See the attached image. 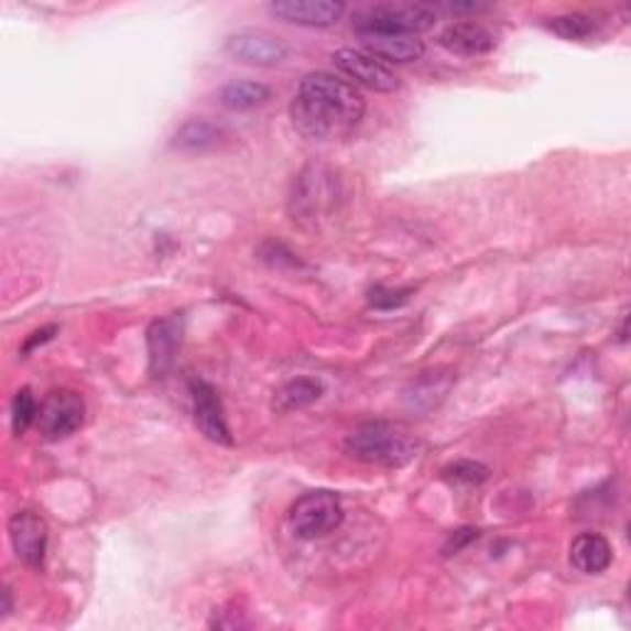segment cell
I'll return each instance as SVG.
<instances>
[{
	"label": "cell",
	"mask_w": 631,
	"mask_h": 631,
	"mask_svg": "<svg viewBox=\"0 0 631 631\" xmlns=\"http://www.w3.org/2000/svg\"><path fill=\"white\" fill-rule=\"evenodd\" d=\"M340 181L326 165H308L294 181L289 195V215L304 227H316L328 215H334L340 203Z\"/></svg>",
	"instance_id": "cell-3"
},
{
	"label": "cell",
	"mask_w": 631,
	"mask_h": 631,
	"mask_svg": "<svg viewBox=\"0 0 631 631\" xmlns=\"http://www.w3.org/2000/svg\"><path fill=\"white\" fill-rule=\"evenodd\" d=\"M407 294L410 292H392V289L376 286L370 292V304L376 308H395V306L407 302Z\"/></svg>",
	"instance_id": "cell-22"
},
{
	"label": "cell",
	"mask_w": 631,
	"mask_h": 631,
	"mask_svg": "<svg viewBox=\"0 0 631 631\" xmlns=\"http://www.w3.org/2000/svg\"><path fill=\"white\" fill-rule=\"evenodd\" d=\"M344 10V3H334V0H274L269 3V13L274 18L302 28L336 25Z\"/></svg>",
	"instance_id": "cell-12"
},
{
	"label": "cell",
	"mask_w": 631,
	"mask_h": 631,
	"mask_svg": "<svg viewBox=\"0 0 631 631\" xmlns=\"http://www.w3.org/2000/svg\"><path fill=\"white\" fill-rule=\"evenodd\" d=\"M570 563L585 575H602L612 565V545L605 535L583 533L570 545Z\"/></svg>",
	"instance_id": "cell-15"
},
{
	"label": "cell",
	"mask_w": 631,
	"mask_h": 631,
	"mask_svg": "<svg viewBox=\"0 0 631 631\" xmlns=\"http://www.w3.org/2000/svg\"><path fill=\"white\" fill-rule=\"evenodd\" d=\"M37 402L33 398V392L28 388L18 390L15 398H13V432L15 434H25L30 427H33V422H37Z\"/></svg>",
	"instance_id": "cell-21"
},
{
	"label": "cell",
	"mask_w": 631,
	"mask_h": 631,
	"mask_svg": "<svg viewBox=\"0 0 631 631\" xmlns=\"http://www.w3.org/2000/svg\"><path fill=\"white\" fill-rule=\"evenodd\" d=\"M547 28H551L555 35H561L565 40H575V43H579V40L592 37L597 33V23L589 15H585V13L557 15V18L551 20V23H547Z\"/></svg>",
	"instance_id": "cell-19"
},
{
	"label": "cell",
	"mask_w": 631,
	"mask_h": 631,
	"mask_svg": "<svg viewBox=\"0 0 631 631\" xmlns=\"http://www.w3.org/2000/svg\"><path fill=\"white\" fill-rule=\"evenodd\" d=\"M476 537H479V531H476V527H461V531H454L452 535H449V541L444 543V555H457L464 545H469L471 541H476Z\"/></svg>",
	"instance_id": "cell-23"
},
{
	"label": "cell",
	"mask_w": 631,
	"mask_h": 631,
	"mask_svg": "<svg viewBox=\"0 0 631 631\" xmlns=\"http://www.w3.org/2000/svg\"><path fill=\"white\" fill-rule=\"evenodd\" d=\"M439 45L454 55L476 57L486 55L496 47V37L491 30L479 23H454L439 35Z\"/></svg>",
	"instance_id": "cell-14"
},
{
	"label": "cell",
	"mask_w": 631,
	"mask_h": 631,
	"mask_svg": "<svg viewBox=\"0 0 631 631\" xmlns=\"http://www.w3.org/2000/svg\"><path fill=\"white\" fill-rule=\"evenodd\" d=\"M320 395H324V385H320L318 380H312V378L289 380L286 385H282L274 392L272 410L279 412V415H289V412L314 405Z\"/></svg>",
	"instance_id": "cell-16"
},
{
	"label": "cell",
	"mask_w": 631,
	"mask_h": 631,
	"mask_svg": "<svg viewBox=\"0 0 631 631\" xmlns=\"http://www.w3.org/2000/svg\"><path fill=\"white\" fill-rule=\"evenodd\" d=\"M185 336L183 314H171L153 320L146 334L149 344V372L153 378H165L175 366Z\"/></svg>",
	"instance_id": "cell-8"
},
{
	"label": "cell",
	"mask_w": 631,
	"mask_h": 631,
	"mask_svg": "<svg viewBox=\"0 0 631 631\" xmlns=\"http://www.w3.org/2000/svg\"><path fill=\"white\" fill-rule=\"evenodd\" d=\"M437 23L434 6H370L356 13L358 35H420Z\"/></svg>",
	"instance_id": "cell-4"
},
{
	"label": "cell",
	"mask_w": 631,
	"mask_h": 631,
	"mask_svg": "<svg viewBox=\"0 0 631 631\" xmlns=\"http://www.w3.org/2000/svg\"><path fill=\"white\" fill-rule=\"evenodd\" d=\"M225 53L247 65L274 67L289 57V47L266 30H240L225 40Z\"/></svg>",
	"instance_id": "cell-9"
},
{
	"label": "cell",
	"mask_w": 631,
	"mask_h": 631,
	"mask_svg": "<svg viewBox=\"0 0 631 631\" xmlns=\"http://www.w3.org/2000/svg\"><path fill=\"white\" fill-rule=\"evenodd\" d=\"M272 99V89L262 81H230L220 89V105L230 111H250L266 105Z\"/></svg>",
	"instance_id": "cell-18"
},
{
	"label": "cell",
	"mask_w": 631,
	"mask_h": 631,
	"mask_svg": "<svg viewBox=\"0 0 631 631\" xmlns=\"http://www.w3.org/2000/svg\"><path fill=\"white\" fill-rule=\"evenodd\" d=\"M334 65L350 79V85H360L380 91V95H390L400 87V77L390 69V65L372 57L366 50H338Z\"/></svg>",
	"instance_id": "cell-7"
},
{
	"label": "cell",
	"mask_w": 631,
	"mask_h": 631,
	"mask_svg": "<svg viewBox=\"0 0 631 631\" xmlns=\"http://www.w3.org/2000/svg\"><path fill=\"white\" fill-rule=\"evenodd\" d=\"M346 449L358 461L395 469L415 459L417 442H412L410 434L398 424L366 422L346 439Z\"/></svg>",
	"instance_id": "cell-2"
},
{
	"label": "cell",
	"mask_w": 631,
	"mask_h": 631,
	"mask_svg": "<svg viewBox=\"0 0 631 631\" xmlns=\"http://www.w3.org/2000/svg\"><path fill=\"white\" fill-rule=\"evenodd\" d=\"M85 422V402L72 390H55L37 410V427L45 439H65Z\"/></svg>",
	"instance_id": "cell-6"
},
{
	"label": "cell",
	"mask_w": 631,
	"mask_h": 631,
	"mask_svg": "<svg viewBox=\"0 0 631 631\" xmlns=\"http://www.w3.org/2000/svg\"><path fill=\"white\" fill-rule=\"evenodd\" d=\"M366 117V99L356 85L330 72H312L302 79L292 101L294 127L308 139H346Z\"/></svg>",
	"instance_id": "cell-1"
},
{
	"label": "cell",
	"mask_w": 631,
	"mask_h": 631,
	"mask_svg": "<svg viewBox=\"0 0 631 631\" xmlns=\"http://www.w3.org/2000/svg\"><path fill=\"white\" fill-rule=\"evenodd\" d=\"M366 53L378 57L380 62H395V65H407L417 62L424 55V43L417 35H358Z\"/></svg>",
	"instance_id": "cell-13"
},
{
	"label": "cell",
	"mask_w": 631,
	"mask_h": 631,
	"mask_svg": "<svg viewBox=\"0 0 631 631\" xmlns=\"http://www.w3.org/2000/svg\"><path fill=\"white\" fill-rule=\"evenodd\" d=\"M10 543L18 561H23L28 567H43L47 553V523L33 511H20L8 523Z\"/></svg>",
	"instance_id": "cell-10"
},
{
	"label": "cell",
	"mask_w": 631,
	"mask_h": 631,
	"mask_svg": "<svg viewBox=\"0 0 631 631\" xmlns=\"http://www.w3.org/2000/svg\"><path fill=\"white\" fill-rule=\"evenodd\" d=\"M444 479H447L452 486H479L489 479V469H486L479 461L464 459L444 469Z\"/></svg>",
	"instance_id": "cell-20"
},
{
	"label": "cell",
	"mask_w": 631,
	"mask_h": 631,
	"mask_svg": "<svg viewBox=\"0 0 631 631\" xmlns=\"http://www.w3.org/2000/svg\"><path fill=\"white\" fill-rule=\"evenodd\" d=\"M292 527L302 541H316L344 523V503L334 491H308L292 505Z\"/></svg>",
	"instance_id": "cell-5"
},
{
	"label": "cell",
	"mask_w": 631,
	"mask_h": 631,
	"mask_svg": "<svg viewBox=\"0 0 631 631\" xmlns=\"http://www.w3.org/2000/svg\"><path fill=\"white\" fill-rule=\"evenodd\" d=\"M220 141H222V129L217 127V123L208 119H191V121H185L178 131H175L171 146L178 151L195 153V151L215 149Z\"/></svg>",
	"instance_id": "cell-17"
},
{
	"label": "cell",
	"mask_w": 631,
	"mask_h": 631,
	"mask_svg": "<svg viewBox=\"0 0 631 631\" xmlns=\"http://www.w3.org/2000/svg\"><path fill=\"white\" fill-rule=\"evenodd\" d=\"M55 334H57V326H47V328H40V330H35V334L25 340V346H23V356H28L30 350H35L37 346L47 344V340L53 338Z\"/></svg>",
	"instance_id": "cell-24"
},
{
	"label": "cell",
	"mask_w": 631,
	"mask_h": 631,
	"mask_svg": "<svg viewBox=\"0 0 631 631\" xmlns=\"http://www.w3.org/2000/svg\"><path fill=\"white\" fill-rule=\"evenodd\" d=\"M191 395H193L195 424H198L200 432L210 442L225 444V447H230L232 434H230V427H227L222 400L217 398L215 388L208 385V382H205V380H193L191 382Z\"/></svg>",
	"instance_id": "cell-11"
},
{
	"label": "cell",
	"mask_w": 631,
	"mask_h": 631,
	"mask_svg": "<svg viewBox=\"0 0 631 631\" xmlns=\"http://www.w3.org/2000/svg\"><path fill=\"white\" fill-rule=\"evenodd\" d=\"M10 612V589H3V617Z\"/></svg>",
	"instance_id": "cell-25"
}]
</instances>
